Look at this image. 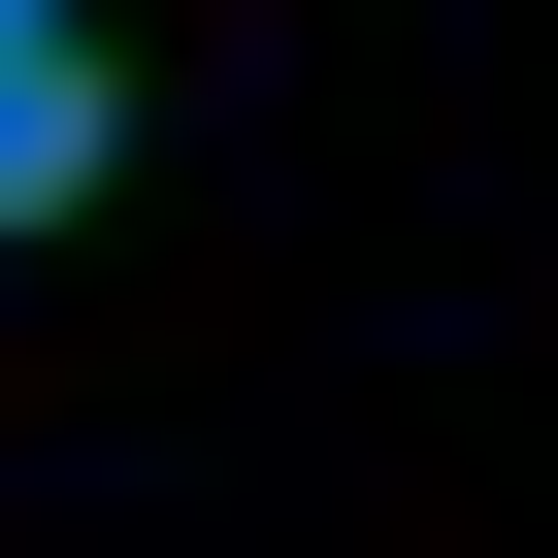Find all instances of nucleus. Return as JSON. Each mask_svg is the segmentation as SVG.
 <instances>
[{
	"label": "nucleus",
	"mask_w": 558,
	"mask_h": 558,
	"mask_svg": "<svg viewBox=\"0 0 558 558\" xmlns=\"http://www.w3.org/2000/svg\"><path fill=\"white\" fill-rule=\"evenodd\" d=\"M99 132H132V99H99V34H0V230H66V197H99Z\"/></svg>",
	"instance_id": "obj_1"
},
{
	"label": "nucleus",
	"mask_w": 558,
	"mask_h": 558,
	"mask_svg": "<svg viewBox=\"0 0 558 558\" xmlns=\"http://www.w3.org/2000/svg\"><path fill=\"white\" fill-rule=\"evenodd\" d=\"M0 34H66V0H0Z\"/></svg>",
	"instance_id": "obj_2"
}]
</instances>
